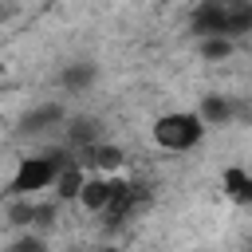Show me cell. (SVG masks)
Returning <instances> with one entry per match:
<instances>
[{
	"instance_id": "6da1fadb",
	"label": "cell",
	"mask_w": 252,
	"mask_h": 252,
	"mask_svg": "<svg viewBox=\"0 0 252 252\" xmlns=\"http://www.w3.org/2000/svg\"><path fill=\"white\" fill-rule=\"evenodd\" d=\"M189 32L197 39H244L252 32V0H201L189 12Z\"/></svg>"
},
{
	"instance_id": "7a4b0ae2",
	"label": "cell",
	"mask_w": 252,
	"mask_h": 252,
	"mask_svg": "<svg viewBox=\"0 0 252 252\" xmlns=\"http://www.w3.org/2000/svg\"><path fill=\"white\" fill-rule=\"evenodd\" d=\"M150 138L161 154H193L205 146L209 138V122L197 114V110H165L154 118L150 126Z\"/></svg>"
},
{
	"instance_id": "3957f363",
	"label": "cell",
	"mask_w": 252,
	"mask_h": 252,
	"mask_svg": "<svg viewBox=\"0 0 252 252\" xmlns=\"http://www.w3.org/2000/svg\"><path fill=\"white\" fill-rule=\"evenodd\" d=\"M63 165H67V154H55V150L16 158V169L8 177V197H43V193H51Z\"/></svg>"
},
{
	"instance_id": "277c9868",
	"label": "cell",
	"mask_w": 252,
	"mask_h": 252,
	"mask_svg": "<svg viewBox=\"0 0 252 252\" xmlns=\"http://www.w3.org/2000/svg\"><path fill=\"white\" fill-rule=\"evenodd\" d=\"M114 193H118V177H110V173H87L75 205L83 213H91V217H106V209L114 205Z\"/></svg>"
},
{
	"instance_id": "5b68a950",
	"label": "cell",
	"mask_w": 252,
	"mask_h": 252,
	"mask_svg": "<svg viewBox=\"0 0 252 252\" xmlns=\"http://www.w3.org/2000/svg\"><path fill=\"white\" fill-rule=\"evenodd\" d=\"M79 161H83L91 173L122 177V169H126V150H122V146H114V142H106V138H94L91 146H83V150H79Z\"/></svg>"
},
{
	"instance_id": "8992f818",
	"label": "cell",
	"mask_w": 252,
	"mask_h": 252,
	"mask_svg": "<svg viewBox=\"0 0 252 252\" xmlns=\"http://www.w3.org/2000/svg\"><path fill=\"white\" fill-rule=\"evenodd\" d=\"M220 193H224V201H232L236 209H252V169L240 165V161L224 165V169H220Z\"/></svg>"
},
{
	"instance_id": "52a82bcc",
	"label": "cell",
	"mask_w": 252,
	"mask_h": 252,
	"mask_svg": "<svg viewBox=\"0 0 252 252\" xmlns=\"http://www.w3.org/2000/svg\"><path fill=\"white\" fill-rule=\"evenodd\" d=\"M51 217H55V205H47L39 197H12V224L35 228V224H47Z\"/></svg>"
},
{
	"instance_id": "ba28073f",
	"label": "cell",
	"mask_w": 252,
	"mask_h": 252,
	"mask_svg": "<svg viewBox=\"0 0 252 252\" xmlns=\"http://www.w3.org/2000/svg\"><path fill=\"white\" fill-rule=\"evenodd\" d=\"M87 173H91V169H87L79 158H67V165L59 169V181H55V189H51L55 201H75L79 189H83V181H87Z\"/></svg>"
},
{
	"instance_id": "9c48e42d",
	"label": "cell",
	"mask_w": 252,
	"mask_h": 252,
	"mask_svg": "<svg viewBox=\"0 0 252 252\" xmlns=\"http://www.w3.org/2000/svg\"><path fill=\"white\" fill-rule=\"evenodd\" d=\"M209 126H228L232 122V102L224 98V94H205V102H201V110H197Z\"/></svg>"
},
{
	"instance_id": "30bf717a",
	"label": "cell",
	"mask_w": 252,
	"mask_h": 252,
	"mask_svg": "<svg viewBox=\"0 0 252 252\" xmlns=\"http://www.w3.org/2000/svg\"><path fill=\"white\" fill-rule=\"evenodd\" d=\"M63 118H67V110H63L59 102H47V106H39V110H32V114H28V130H47V126H63Z\"/></svg>"
},
{
	"instance_id": "8fae6325",
	"label": "cell",
	"mask_w": 252,
	"mask_h": 252,
	"mask_svg": "<svg viewBox=\"0 0 252 252\" xmlns=\"http://www.w3.org/2000/svg\"><path fill=\"white\" fill-rule=\"evenodd\" d=\"M197 51H201V59H228L232 51H236V43L232 39H197Z\"/></svg>"
},
{
	"instance_id": "7c38bea8",
	"label": "cell",
	"mask_w": 252,
	"mask_h": 252,
	"mask_svg": "<svg viewBox=\"0 0 252 252\" xmlns=\"http://www.w3.org/2000/svg\"><path fill=\"white\" fill-rule=\"evenodd\" d=\"M91 79H94V67H67L63 71V87L67 91H83Z\"/></svg>"
},
{
	"instance_id": "4fadbf2b",
	"label": "cell",
	"mask_w": 252,
	"mask_h": 252,
	"mask_svg": "<svg viewBox=\"0 0 252 252\" xmlns=\"http://www.w3.org/2000/svg\"><path fill=\"white\" fill-rule=\"evenodd\" d=\"M12 252H47V244H43V236H20L16 244H12Z\"/></svg>"
},
{
	"instance_id": "5bb4252c",
	"label": "cell",
	"mask_w": 252,
	"mask_h": 252,
	"mask_svg": "<svg viewBox=\"0 0 252 252\" xmlns=\"http://www.w3.org/2000/svg\"><path fill=\"white\" fill-rule=\"evenodd\" d=\"M71 252H122V248H114V244H102V248H71Z\"/></svg>"
},
{
	"instance_id": "9a60e30c",
	"label": "cell",
	"mask_w": 252,
	"mask_h": 252,
	"mask_svg": "<svg viewBox=\"0 0 252 252\" xmlns=\"http://www.w3.org/2000/svg\"><path fill=\"white\" fill-rule=\"evenodd\" d=\"M8 16H12V0H0V24H4Z\"/></svg>"
}]
</instances>
